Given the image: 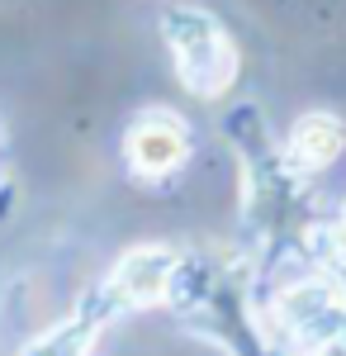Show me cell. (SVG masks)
Here are the masks:
<instances>
[{"label":"cell","mask_w":346,"mask_h":356,"mask_svg":"<svg viewBox=\"0 0 346 356\" xmlns=\"http://www.w3.org/2000/svg\"><path fill=\"white\" fill-rule=\"evenodd\" d=\"M161 43L171 48L176 81L195 100H223L238 81V43L204 5H171L161 15Z\"/></svg>","instance_id":"6da1fadb"},{"label":"cell","mask_w":346,"mask_h":356,"mask_svg":"<svg viewBox=\"0 0 346 356\" xmlns=\"http://www.w3.org/2000/svg\"><path fill=\"white\" fill-rule=\"evenodd\" d=\"M270 328L290 337L304 356L332 337H346V275L327 266L290 275L270 300Z\"/></svg>","instance_id":"7a4b0ae2"},{"label":"cell","mask_w":346,"mask_h":356,"mask_svg":"<svg viewBox=\"0 0 346 356\" xmlns=\"http://www.w3.org/2000/svg\"><path fill=\"white\" fill-rule=\"evenodd\" d=\"M181 261H186V252L171 243H138L129 247L119 261H114V271L100 280V295L109 300V309L124 318V314H133V309H152V304H166L171 295V280L181 271Z\"/></svg>","instance_id":"3957f363"},{"label":"cell","mask_w":346,"mask_h":356,"mask_svg":"<svg viewBox=\"0 0 346 356\" xmlns=\"http://www.w3.org/2000/svg\"><path fill=\"white\" fill-rule=\"evenodd\" d=\"M190 162V124L176 110H142L124 134V166L133 181L161 186Z\"/></svg>","instance_id":"277c9868"},{"label":"cell","mask_w":346,"mask_h":356,"mask_svg":"<svg viewBox=\"0 0 346 356\" xmlns=\"http://www.w3.org/2000/svg\"><path fill=\"white\" fill-rule=\"evenodd\" d=\"M190 323H199V332H209L218 347H228V356H270V337L256 318V309L247 300L238 280H228V271H218L213 290L186 314Z\"/></svg>","instance_id":"5b68a950"},{"label":"cell","mask_w":346,"mask_h":356,"mask_svg":"<svg viewBox=\"0 0 346 356\" xmlns=\"http://www.w3.org/2000/svg\"><path fill=\"white\" fill-rule=\"evenodd\" d=\"M114 318H119V314L109 309V300L100 295V285H95V290L81 300L76 314H67V318H57L48 332H38L19 356H90L95 342H100V332H105Z\"/></svg>","instance_id":"8992f818"},{"label":"cell","mask_w":346,"mask_h":356,"mask_svg":"<svg viewBox=\"0 0 346 356\" xmlns=\"http://www.w3.org/2000/svg\"><path fill=\"white\" fill-rule=\"evenodd\" d=\"M346 152V119H337L332 110H308L290 124L285 138V162L304 176H318Z\"/></svg>","instance_id":"52a82bcc"},{"label":"cell","mask_w":346,"mask_h":356,"mask_svg":"<svg viewBox=\"0 0 346 356\" xmlns=\"http://www.w3.org/2000/svg\"><path fill=\"white\" fill-rule=\"evenodd\" d=\"M308 356H346V337H332V342H322V347H313Z\"/></svg>","instance_id":"ba28073f"}]
</instances>
